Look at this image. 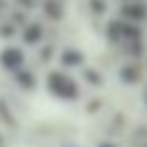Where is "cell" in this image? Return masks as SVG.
<instances>
[{
	"label": "cell",
	"mask_w": 147,
	"mask_h": 147,
	"mask_svg": "<svg viewBox=\"0 0 147 147\" xmlns=\"http://www.w3.org/2000/svg\"><path fill=\"white\" fill-rule=\"evenodd\" d=\"M46 85H48V90H51L55 96L67 99V101H74V99L80 96L78 83H76L71 76L62 74V71H51V74L46 76Z\"/></svg>",
	"instance_id": "obj_1"
},
{
	"label": "cell",
	"mask_w": 147,
	"mask_h": 147,
	"mask_svg": "<svg viewBox=\"0 0 147 147\" xmlns=\"http://www.w3.org/2000/svg\"><path fill=\"white\" fill-rule=\"evenodd\" d=\"M108 34L115 37V34H122V39H129V41H138L142 37V30L133 25V21H115L110 23L108 28Z\"/></svg>",
	"instance_id": "obj_2"
},
{
	"label": "cell",
	"mask_w": 147,
	"mask_h": 147,
	"mask_svg": "<svg viewBox=\"0 0 147 147\" xmlns=\"http://www.w3.org/2000/svg\"><path fill=\"white\" fill-rule=\"evenodd\" d=\"M23 62H25V55H23L21 48H5L0 53V64L7 71H18Z\"/></svg>",
	"instance_id": "obj_3"
},
{
	"label": "cell",
	"mask_w": 147,
	"mask_h": 147,
	"mask_svg": "<svg viewBox=\"0 0 147 147\" xmlns=\"http://www.w3.org/2000/svg\"><path fill=\"white\" fill-rule=\"evenodd\" d=\"M124 16H126V21H142V18H147V7L138 0H131L129 5H124Z\"/></svg>",
	"instance_id": "obj_4"
},
{
	"label": "cell",
	"mask_w": 147,
	"mask_h": 147,
	"mask_svg": "<svg viewBox=\"0 0 147 147\" xmlns=\"http://www.w3.org/2000/svg\"><path fill=\"white\" fill-rule=\"evenodd\" d=\"M60 60H62L64 67H74V64H80V62H83V55H80L78 51H74V48H67V51H62Z\"/></svg>",
	"instance_id": "obj_5"
},
{
	"label": "cell",
	"mask_w": 147,
	"mask_h": 147,
	"mask_svg": "<svg viewBox=\"0 0 147 147\" xmlns=\"http://www.w3.org/2000/svg\"><path fill=\"white\" fill-rule=\"evenodd\" d=\"M23 39H25L28 44H37V41L41 39V25H39V23H30V25L25 28V32H23Z\"/></svg>",
	"instance_id": "obj_6"
},
{
	"label": "cell",
	"mask_w": 147,
	"mask_h": 147,
	"mask_svg": "<svg viewBox=\"0 0 147 147\" xmlns=\"http://www.w3.org/2000/svg\"><path fill=\"white\" fill-rule=\"evenodd\" d=\"M25 74H28V76H21V71H18V74H16V80H18L23 87H30V90H32V87H34V76H32V71H25Z\"/></svg>",
	"instance_id": "obj_7"
},
{
	"label": "cell",
	"mask_w": 147,
	"mask_h": 147,
	"mask_svg": "<svg viewBox=\"0 0 147 147\" xmlns=\"http://www.w3.org/2000/svg\"><path fill=\"white\" fill-rule=\"evenodd\" d=\"M44 9H48L51 11V16L57 21V16H60V11H57V2L55 0H46V5H44Z\"/></svg>",
	"instance_id": "obj_8"
}]
</instances>
